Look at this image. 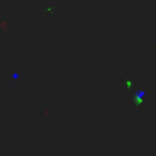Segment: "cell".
I'll return each mask as SVG.
<instances>
[{"label":"cell","mask_w":156,"mask_h":156,"mask_svg":"<svg viewBox=\"0 0 156 156\" xmlns=\"http://www.w3.org/2000/svg\"><path fill=\"white\" fill-rule=\"evenodd\" d=\"M35 111H36V114L39 117H42L46 120L52 118L53 114H55V108L53 106H35Z\"/></svg>","instance_id":"6da1fadb"},{"label":"cell","mask_w":156,"mask_h":156,"mask_svg":"<svg viewBox=\"0 0 156 156\" xmlns=\"http://www.w3.org/2000/svg\"><path fill=\"white\" fill-rule=\"evenodd\" d=\"M55 11H56V6H55V5H49V6H46V8L42 9V12H44L47 17L53 15V14H55Z\"/></svg>","instance_id":"7a4b0ae2"},{"label":"cell","mask_w":156,"mask_h":156,"mask_svg":"<svg viewBox=\"0 0 156 156\" xmlns=\"http://www.w3.org/2000/svg\"><path fill=\"white\" fill-rule=\"evenodd\" d=\"M8 27H9V20L6 17H2L0 18V29L2 30H8Z\"/></svg>","instance_id":"3957f363"},{"label":"cell","mask_w":156,"mask_h":156,"mask_svg":"<svg viewBox=\"0 0 156 156\" xmlns=\"http://www.w3.org/2000/svg\"><path fill=\"white\" fill-rule=\"evenodd\" d=\"M152 42H155L156 44V38H152Z\"/></svg>","instance_id":"277c9868"}]
</instances>
